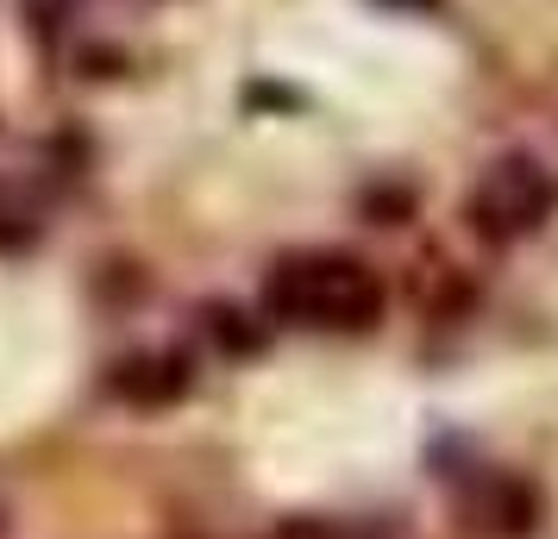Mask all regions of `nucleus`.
<instances>
[{"label": "nucleus", "instance_id": "f03ea898", "mask_svg": "<svg viewBox=\"0 0 558 539\" xmlns=\"http://www.w3.org/2000/svg\"><path fill=\"white\" fill-rule=\"evenodd\" d=\"M553 207H558L553 170L527 151H508L477 176L471 201H464V226L477 232L483 245H514V238H533L546 226Z\"/></svg>", "mask_w": 558, "mask_h": 539}, {"label": "nucleus", "instance_id": "7ed1b4c3", "mask_svg": "<svg viewBox=\"0 0 558 539\" xmlns=\"http://www.w3.org/2000/svg\"><path fill=\"white\" fill-rule=\"evenodd\" d=\"M464 527L477 539H527L539 527V495L521 477H483L464 489Z\"/></svg>", "mask_w": 558, "mask_h": 539}, {"label": "nucleus", "instance_id": "39448f33", "mask_svg": "<svg viewBox=\"0 0 558 539\" xmlns=\"http://www.w3.org/2000/svg\"><path fill=\"white\" fill-rule=\"evenodd\" d=\"M0 539H7V502H0Z\"/></svg>", "mask_w": 558, "mask_h": 539}, {"label": "nucleus", "instance_id": "20e7f679", "mask_svg": "<svg viewBox=\"0 0 558 539\" xmlns=\"http://www.w3.org/2000/svg\"><path fill=\"white\" fill-rule=\"evenodd\" d=\"M107 389L120 402H132V408H163V402H177L189 389V364L170 358V352H138V358L107 370Z\"/></svg>", "mask_w": 558, "mask_h": 539}, {"label": "nucleus", "instance_id": "f257e3e1", "mask_svg": "<svg viewBox=\"0 0 558 539\" xmlns=\"http://www.w3.org/2000/svg\"><path fill=\"white\" fill-rule=\"evenodd\" d=\"M264 302L277 320L289 327H320V333H357L377 327L383 314V283L371 264L339 252H307V257H282L270 270Z\"/></svg>", "mask_w": 558, "mask_h": 539}]
</instances>
